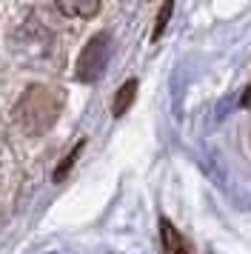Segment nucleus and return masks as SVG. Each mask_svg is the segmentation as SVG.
Listing matches in <instances>:
<instances>
[{
  "label": "nucleus",
  "instance_id": "obj_7",
  "mask_svg": "<svg viewBox=\"0 0 251 254\" xmlns=\"http://www.w3.org/2000/svg\"><path fill=\"white\" fill-rule=\"evenodd\" d=\"M246 92H249V94L243 97V103H251V89H246Z\"/></svg>",
  "mask_w": 251,
  "mask_h": 254
},
{
  "label": "nucleus",
  "instance_id": "obj_5",
  "mask_svg": "<svg viewBox=\"0 0 251 254\" xmlns=\"http://www.w3.org/2000/svg\"><path fill=\"white\" fill-rule=\"evenodd\" d=\"M57 12L68 14V17H94L100 12V3H57Z\"/></svg>",
  "mask_w": 251,
  "mask_h": 254
},
{
  "label": "nucleus",
  "instance_id": "obj_3",
  "mask_svg": "<svg viewBox=\"0 0 251 254\" xmlns=\"http://www.w3.org/2000/svg\"><path fill=\"white\" fill-rule=\"evenodd\" d=\"M160 240H163V252L166 254H194L191 243L183 237L180 231L174 229L171 220H160Z\"/></svg>",
  "mask_w": 251,
  "mask_h": 254
},
{
  "label": "nucleus",
  "instance_id": "obj_2",
  "mask_svg": "<svg viewBox=\"0 0 251 254\" xmlns=\"http://www.w3.org/2000/svg\"><path fill=\"white\" fill-rule=\"evenodd\" d=\"M109 55H112V37L106 32H97L77 58V80L83 83L97 80L106 69V63H109Z\"/></svg>",
  "mask_w": 251,
  "mask_h": 254
},
{
  "label": "nucleus",
  "instance_id": "obj_6",
  "mask_svg": "<svg viewBox=\"0 0 251 254\" xmlns=\"http://www.w3.org/2000/svg\"><path fill=\"white\" fill-rule=\"evenodd\" d=\"M171 9H174V6H171V3H166V6H163V9H160V14H157V26H154V40H157L160 35H163V29H166V23H169V14H171Z\"/></svg>",
  "mask_w": 251,
  "mask_h": 254
},
{
  "label": "nucleus",
  "instance_id": "obj_4",
  "mask_svg": "<svg viewBox=\"0 0 251 254\" xmlns=\"http://www.w3.org/2000/svg\"><path fill=\"white\" fill-rule=\"evenodd\" d=\"M134 94H137V80H126L123 86L117 89V97H114V103H112V115L123 117L126 109L134 103Z\"/></svg>",
  "mask_w": 251,
  "mask_h": 254
},
{
  "label": "nucleus",
  "instance_id": "obj_1",
  "mask_svg": "<svg viewBox=\"0 0 251 254\" xmlns=\"http://www.w3.org/2000/svg\"><path fill=\"white\" fill-rule=\"evenodd\" d=\"M66 97L55 86H29L17 106H14V123L29 137H37L55 126L57 115L63 112Z\"/></svg>",
  "mask_w": 251,
  "mask_h": 254
}]
</instances>
